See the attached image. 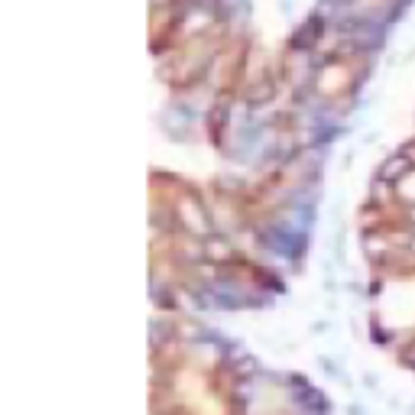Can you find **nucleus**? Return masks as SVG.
Listing matches in <instances>:
<instances>
[{"mask_svg":"<svg viewBox=\"0 0 415 415\" xmlns=\"http://www.w3.org/2000/svg\"><path fill=\"white\" fill-rule=\"evenodd\" d=\"M409 221H412V224H415V208H412V211H409Z\"/></svg>","mask_w":415,"mask_h":415,"instance_id":"2","label":"nucleus"},{"mask_svg":"<svg viewBox=\"0 0 415 415\" xmlns=\"http://www.w3.org/2000/svg\"><path fill=\"white\" fill-rule=\"evenodd\" d=\"M409 169H412V156L402 150V152H396V156H393L383 169H379V179H383V182H396L399 175H406Z\"/></svg>","mask_w":415,"mask_h":415,"instance_id":"1","label":"nucleus"},{"mask_svg":"<svg viewBox=\"0 0 415 415\" xmlns=\"http://www.w3.org/2000/svg\"><path fill=\"white\" fill-rule=\"evenodd\" d=\"M412 250H415V240H412Z\"/></svg>","mask_w":415,"mask_h":415,"instance_id":"3","label":"nucleus"}]
</instances>
